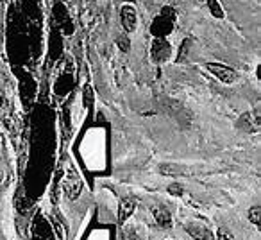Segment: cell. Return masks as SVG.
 <instances>
[{"instance_id":"277c9868","label":"cell","mask_w":261,"mask_h":240,"mask_svg":"<svg viewBox=\"0 0 261 240\" xmlns=\"http://www.w3.org/2000/svg\"><path fill=\"white\" fill-rule=\"evenodd\" d=\"M170 52H172V47H170V43L165 40V38H156V40H154L152 51H150L154 61H156V63L165 61V59L170 58Z\"/></svg>"},{"instance_id":"8fae6325","label":"cell","mask_w":261,"mask_h":240,"mask_svg":"<svg viewBox=\"0 0 261 240\" xmlns=\"http://www.w3.org/2000/svg\"><path fill=\"white\" fill-rule=\"evenodd\" d=\"M259 211H261L259 204H256V206H252L249 210V221L252 222L256 228H259Z\"/></svg>"},{"instance_id":"9c48e42d","label":"cell","mask_w":261,"mask_h":240,"mask_svg":"<svg viewBox=\"0 0 261 240\" xmlns=\"http://www.w3.org/2000/svg\"><path fill=\"white\" fill-rule=\"evenodd\" d=\"M186 231L190 233V236H193L195 240H213V233L211 229H207L206 226H199V224H188L186 226Z\"/></svg>"},{"instance_id":"ba28073f","label":"cell","mask_w":261,"mask_h":240,"mask_svg":"<svg viewBox=\"0 0 261 240\" xmlns=\"http://www.w3.org/2000/svg\"><path fill=\"white\" fill-rule=\"evenodd\" d=\"M238 126L247 133H257L259 131V118L252 113H243L242 118L238 120Z\"/></svg>"},{"instance_id":"5b68a950","label":"cell","mask_w":261,"mask_h":240,"mask_svg":"<svg viewBox=\"0 0 261 240\" xmlns=\"http://www.w3.org/2000/svg\"><path fill=\"white\" fill-rule=\"evenodd\" d=\"M120 20H122V26L125 33H133L136 29V23H138V15H136V9L133 6H123L120 9Z\"/></svg>"},{"instance_id":"7a4b0ae2","label":"cell","mask_w":261,"mask_h":240,"mask_svg":"<svg viewBox=\"0 0 261 240\" xmlns=\"http://www.w3.org/2000/svg\"><path fill=\"white\" fill-rule=\"evenodd\" d=\"M206 68L224 84H232L238 79V74L234 72V68H231L227 65H222V63H206Z\"/></svg>"},{"instance_id":"6da1fadb","label":"cell","mask_w":261,"mask_h":240,"mask_svg":"<svg viewBox=\"0 0 261 240\" xmlns=\"http://www.w3.org/2000/svg\"><path fill=\"white\" fill-rule=\"evenodd\" d=\"M172 29H174V9L165 8L163 11H161V15L152 22L150 33L156 38H165L167 34L172 33Z\"/></svg>"},{"instance_id":"7c38bea8","label":"cell","mask_w":261,"mask_h":240,"mask_svg":"<svg viewBox=\"0 0 261 240\" xmlns=\"http://www.w3.org/2000/svg\"><path fill=\"white\" fill-rule=\"evenodd\" d=\"M116 43H118V49L122 52H129V49H130V41H129V38L125 36V34H122V36H118L116 38Z\"/></svg>"},{"instance_id":"8992f818","label":"cell","mask_w":261,"mask_h":240,"mask_svg":"<svg viewBox=\"0 0 261 240\" xmlns=\"http://www.w3.org/2000/svg\"><path fill=\"white\" fill-rule=\"evenodd\" d=\"M135 208H136L135 197H125V199H122V203H120V206H118V222L120 224H123V222L133 215Z\"/></svg>"},{"instance_id":"52a82bcc","label":"cell","mask_w":261,"mask_h":240,"mask_svg":"<svg viewBox=\"0 0 261 240\" xmlns=\"http://www.w3.org/2000/svg\"><path fill=\"white\" fill-rule=\"evenodd\" d=\"M152 215H154V219H156V222H158L160 228H163V229L172 228V215L165 206H154Z\"/></svg>"},{"instance_id":"4fadbf2b","label":"cell","mask_w":261,"mask_h":240,"mask_svg":"<svg viewBox=\"0 0 261 240\" xmlns=\"http://www.w3.org/2000/svg\"><path fill=\"white\" fill-rule=\"evenodd\" d=\"M217 240H234V236L231 235V231L225 228H220L217 231Z\"/></svg>"},{"instance_id":"3957f363","label":"cell","mask_w":261,"mask_h":240,"mask_svg":"<svg viewBox=\"0 0 261 240\" xmlns=\"http://www.w3.org/2000/svg\"><path fill=\"white\" fill-rule=\"evenodd\" d=\"M63 190H65V194L68 196L70 201H75L77 197L81 196V192H83V181H81L79 174H77L75 171H70L68 176H66L65 179V186H63Z\"/></svg>"},{"instance_id":"5bb4252c","label":"cell","mask_w":261,"mask_h":240,"mask_svg":"<svg viewBox=\"0 0 261 240\" xmlns=\"http://www.w3.org/2000/svg\"><path fill=\"white\" fill-rule=\"evenodd\" d=\"M170 192H172V194H177V196H181V194H182V190L175 188V185H172V186H170Z\"/></svg>"},{"instance_id":"9a60e30c","label":"cell","mask_w":261,"mask_h":240,"mask_svg":"<svg viewBox=\"0 0 261 240\" xmlns=\"http://www.w3.org/2000/svg\"><path fill=\"white\" fill-rule=\"evenodd\" d=\"M129 240H140V238H136V236H133V238H129Z\"/></svg>"},{"instance_id":"30bf717a","label":"cell","mask_w":261,"mask_h":240,"mask_svg":"<svg viewBox=\"0 0 261 240\" xmlns=\"http://www.w3.org/2000/svg\"><path fill=\"white\" fill-rule=\"evenodd\" d=\"M207 2V8H210L211 15L215 16V18H224V9L220 8V4H218V0H206Z\"/></svg>"}]
</instances>
